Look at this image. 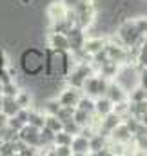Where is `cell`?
Here are the masks:
<instances>
[{"mask_svg": "<svg viewBox=\"0 0 147 156\" xmlns=\"http://www.w3.org/2000/svg\"><path fill=\"white\" fill-rule=\"evenodd\" d=\"M71 142H73V134L66 133L64 129L55 133V145H71Z\"/></svg>", "mask_w": 147, "mask_h": 156, "instance_id": "25", "label": "cell"}, {"mask_svg": "<svg viewBox=\"0 0 147 156\" xmlns=\"http://www.w3.org/2000/svg\"><path fill=\"white\" fill-rule=\"evenodd\" d=\"M127 100L129 102H142V100H145V89L140 87V85H134L133 89L127 91Z\"/></svg>", "mask_w": 147, "mask_h": 156, "instance_id": "21", "label": "cell"}, {"mask_svg": "<svg viewBox=\"0 0 147 156\" xmlns=\"http://www.w3.org/2000/svg\"><path fill=\"white\" fill-rule=\"evenodd\" d=\"M2 87H4V83H2V82H0V94H2Z\"/></svg>", "mask_w": 147, "mask_h": 156, "instance_id": "41", "label": "cell"}, {"mask_svg": "<svg viewBox=\"0 0 147 156\" xmlns=\"http://www.w3.org/2000/svg\"><path fill=\"white\" fill-rule=\"evenodd\" d=\"M44 125L49 127L53 133H58V131H62V127H64L62 120L56 116V115H45V122H44Z\"/></svg>", "mask_w": 147, "mask_h": 156, "instance_id": "20", "label": "cell"}, {"mask_svg": "<svg viewBox=\"0 0 147 156\" xmlns=\"http://www.w3.org/2000/svg\"><path fill=\"white\" fill-rule=\"evenodd\" d=\"M76 107L82 109V111H85V113H89V115H93L95 113V98H91L87 94H82L80 100H78V104H76Z\"/></svg>", "mask_w": 147, "mask_h": 156, "instance_id": "19", "label": "cell"}, {"mask_svg": "<svg viewBox=\"0 0 147 156\" xmlns=\"http://www.w3.org/2000/svg\"><path fill=\"white\" fill-rule=\"evenodd\" d=\"M44 51H45L44 76H49V78H58V76L66 78L67 76L69 71L73 69V66H74V64H71V60H73L71 51H56L53 47H47Z\"/></svg>", "mask_w": 147, "mask_h": 156, "instance_id": "1", "label": "cell"}, {"mask_svg": "<svg viewBox=\"0 0 147 156\" xmlns=\"http://www.w3.org/2000/svg\"><path fill=\"white\" fill-rule=\"evenodd\" d=\"M122 122V116H118L114 111L109 113V115H106V116L102 118V122H100V127H98V133L100 134H104V136H107L109 138V133Z\"/></svg>", "mask_w": 147, "mask_h": 156, "instance_id": "12", "label": "cell"}, {"mask_svg": "<svg viewBox=\"0 0 147 156\" xmlns=\"http://www.w3.org/2000/svg\"><path fill=\"white\" fill-rule=\"evenodd\" d=\"M16 154V149H15V142H2V147H0V156H15Z\"/></svg>", "mask_w": 147, "mask_h": 156, "instance_id": "30", "label": "cell"}, {"mask_svg": "<svg viewBox=\"0 0 147 156\" xmlns=\"http://www.w3.org/2000/svg\"><path fill=\"white\" fill-rule=\"evenodd\" d=\"M60 107H62V104L58 102V98H49L44 104V113L45 115H56L60 111Z\"/></svg>", "mask_w": 147, "mask_h": 156, "instance_id": "24", "label": "cell"}, {"mask_svg": "<svg viewBox=\"0 0 147 156\" xmlns=\"http://www.w3.org/2000/svg\"><path fill=\"white\" fill-rule=\"evenodd\" d=\"M62 129H64L66 133H69V134H73V136H74V134H80V129H82V127H80L73 118H71V120L64 122V127H62Z\"/></svg>", "mask_w": 147, "mask_h": 156, "instance_id": "31", "label": "cell"}, {"mask_svg": "<svg viewBox=\"0 0 147 156\" xmlns=\"http://www.w3.org/2000/svg\"><path fill=\"white\" fill-rule=\"evenodd\" d=\"M107 83H109L107 78L93 73V75H89V76L85 78V82H84V85H82V91H84V94H87V96H91V98H98V96H104V94H106Z\"/></svg>", "mask_w": 147, "mask_h": 156, "instance_id": "4", "label": "cell"}, {"mask_svg": "<svg viewBox=\"0 0 147 156\" xmlns=\"http://www.w3.org/2000/svg\"><path fill=\"white\" fill-rule=\"evenodd\" d=\"M71 149H73V156L91 154V151H89V138L84 136V134H74L73 142H71Z\"/></svg>", "mask_w": 147, "mask_h": 156, "instance_id": "11", "label": "cell"}, {"mask_svg": "<svg viewBox=\"0 0 147 156\" xmlns=\"http://www.w3.org/2000/svg\"><path fill=\"white\" fill-rule=\"evenodd\" d=\"M20 67L27 76H42L45 69V51L37 47H27L20 55Z\"/></svg>", "mask_w": 147, "mask_h": 156, "instance_id": "2", "label": "cell"}, {"mask_svg": "<svg viewBox=\"0 0 147 156\" xmlns=\"http://www.w3.org/2000/svg\"><path fill=\"white\" fill-rule=\"evenodd\" d=\"M129 104H131V102H129L127 98H125V100H122V102H116V104H114V107H113V111H114L118 116H122V118L127 116V115H129Z\"/></svg>", "mask_w": 147, "mask_h": 156, "instance_id": "28", "label": "cell"}, {"mask_svg": "<svg viewBox=\"0 0 147 156\" xmlns=\"http://www.w3.org/2000/svg\"><path fill=\"white\" fill-rule=\"evenodd\" d=\"M55 156H73L71 145H55Z\"/></svg>", "mask_w": 147, "mask_h": 156, "instance_id": "32", "label": "cell"}, {"mask_svg": "<svg viewBox=\"0 0 147 156\" xmlns=\"http://www.w3.org/2000/svg\"><path fill=\"white\" fill-rule=\"evenodd\" d=\"M134 24H136L140 35L147 37V16H138V18H134Z\"/></svg>", "mask_w": 147, "mask_h": 156, "instance_id": "34", "label": "cell"}, {"mask_svg": "<svg viewBox=\"0 0 147 156\" xmlns=\"http://www.w3.org/2000/svg\"><path fill=\"white\" fill-rule=\"evenodd\" d=\"M136 66H138V67H147V40L140 45V49H138Z\"/></svg>", "mask_w": 147, "mask_h": 156, "instance_id": "29", "label": "cell"}, {"mask_svg": "<svg viewBox=\"0 0 147 156\" xmlns=\"http://www.w3.org/2000/svg\"><path fill=\"white\" fill-rule=\"evenodd\" d=\"M20 105L16 104V100L13 96H4L2 94V113H5L7 116H15L18 113Z\"/></svg>", "mask_w": 147, "mask_h": 156, "instance_id": "17", "label": "cell"}, {"mask_svg": "<svg viewBox=\"0 0 147 156\" xmlns=\"http://www.w3.org/2000/svg\"><path fill=\"white\" fill-rule=\"evenodd\" d=\"M66 15H67V7H66L60 0H58V2H53V4L47 5V16H49L51 22L60 20V18H66Z\"/></svg>", "mask_w": 147, "mask_h": 156, "instance_id": "16", "label": "cell"}, {"mask_svg": "<svg viewBox=\"0 0 147 156\" xmlns=\"http://www.w3.org/2000/svg\"><path fill=\"white\" fill-rule=\"evenodd\" d=\"M134 149H140V154H147V134H133Z\"/></svg>", "mask_w": 147, "mask_h": 156, "instance_id": "23", "label": "cell"}, {"mask_svg": "<svg viewBox=\"0 0 147 156\" xmlns=\"http://www.w3.org/2000/svg\"><path fill=\"white\" fill-rule=\"evenodd\" d=\"M82 94H84L82 89L73 87V85H67L56 98H58V102H60L62 105H66V107H76V104H78V100H80Z\"/></svg>", "mask_w": 147, "mask_h": 156, "instance_id": "5", "label": "cell"}, {"mask_svg": "<svg viewBox=\"0 0 147 156\" xmlns=\"http://www.w3.org/2000/svg\"><path fill=\"white\" fill-rule=\"evenodd\" d=\"M47 44L49 47L56 49V51H69V40L66 33H56V31H49L47 35Z\"/></svg>", "mask_w": 147, "mask_h": 156, "instance_id": "9", "label": "cell"}, {"mask_svg": "<svg viewBox=\"0 0 147 156\" xmlns=\"http://www.w3.org/2000/svg\"><path fill=\"white\" fill-rule=\"evenodd\" d=\"M142 37H144V35H140V31H138V27H136V24H134V18L124 20V22L118 26V29H116V38L120 40V44L125 45V47L134 45Z\"/></svg>", "mask_w": 147, "mask_h": 156, "instance_id": "3", "label": "cell"}, {"mask_svg": "<svg viewBox=\"0 0 147 156\" xmlns=\"http://www.w3.org/2000/svg\"><path fill=\"white\" fill-rule=\"evenodd\" d=\"M15 100H16V104L20 105V107H31V94L27 93V91H18L16 93V96H15Z\"/></svg>", "mask_w": 147, "mask_h": 156, "instance_id": "27", "label": "cell"}, {"mask_svg": "<svg viewBox=\"0 0 147 156\" xmlns=\"http://www.w3.org/2000/svg\"><path fill=\"white\" fill-rule=\"evenodd\" d=\"M145 100H147V91H145Z\"/></svg>", "mask_w": 147, "mask_h": 156, "instance_id": "42", "label": "cell"}, {"mask_svg": "<svg viewBox=\"0 0 147 156\" xmlns=\"http://www.w3.org/2000/svg\"><path fill=\"white\" fill-rule=\"evenodd\" d=\"M7 118H9V116H7L5 113H2V111H0V129L7 125Z\"/></svg>", "mask_w": 147, "mask_h": 156, "instance_id": "38", "label": "cell"}, {"mask_svg": "<svg viewBox=\"0 0 147 156\" xmlns=\"http://www.w3.org/2000/svg\"><path fill=\"white\" fill-rule=\"evenodd\" d=\"M67 40H69V51L73 53V51H78V49H84V44H85V33H84V29L82 27H78V26H73L67 33Z\"/></svg>", "mask_w": 147, "mask_h": 156, "instance_id": "7", "label": "cell"}, {"mask_svg": "<svg viewBox=\"0 0 147 156\" xmlns=\"http://www.w3.org/2000/svg\"><path fill=\"white\" fill-rule=\"evenodd\" d=\"M0 111H2V94H0Z\"/></svg>", "mask_w": 147, "mask_h": 156, "instance_id": "40", "label": "cell"}, {"mask_svg": "<svg viewBox=\"0 0 147 156\" xmlns=\"http://www.w3.org/2000/svg\"><path fill=\"white\" fill-rule=\"evenodd\" d=\"M73 120L80 125V127H84V125H89V122H91V115L85 113V111H82V109H78V107H74Z\"/></svg>", "mask_w": 147, "mask_h": 156, "instance_id": "22", "label": "cell"}, {"mask_svg": "<svg viewBox=\"0 0 147 156\" xmlns=\"http://www.w3.org/2000/svg\"><path fill=\"white\" fill-rule=\"evenodd\" d=\"M106 42L107 40L102 38V37H87L85 38V44H84V51L93 56V55H96L98 51H102L106 47Z\"/></svg>", "mask_w": 147, "mask_h": 156, "instance_id": "14", "label": "cell"}, {"mask_svg": "<svg viewBox=\"0 0 147 156\" xmlns=\"http://www.w3.org/2000/svg\"><path fill=\"white\" fill-rule=\"evenodd\" d=\"M109 140L111 142H118V144H131L133 142V133L127 129V125L124 122H120L109 133Z\"/></svg>", "mask_w": 147, "mask_h": 156, "instance_id": "8", "label": "cell"}, {"mask_svg": "<svg viewBox=\"0 0 147 156\" xmlns=\"http://www.w3.org/2000/svg\"><path fill=\"white\" fill-rule=\"evenodd\" d=\"M18 91H20V87H18V83H16L15 80L4 83V87H2V94H4V96H13V98H15Z\"/></svg>", "mask_w": 147, "mask_h": 156, "instance_id": "26", "label": "cell"}, {"mask_svg": "<svg viewBox=\"0 0 147 156\" xmlns=\"http://www.w3.org/2000/svg\"><path fill=\"white\" fill-rule=\"evenodd\" d=\"M9 66V60H7V55H5V51L0 47V69H4V67H7Z\"/></svg>", "mask_w": 147, "mask_h": 156, "instance_id": "36", "label": "cell"}, {"mask_svg": "<svg viewBox=\"0 0 147 156\" xmlns=\"http://www.w3.org/2000/svg\"><path fill=\"white\" fill-rule=\"evenodd\" d=\"M85 2H93V0H85Z\"/></svg>", "mask_w": 147, "mask_h": 156, "instance_id": "43", "label": "cell"}, {"mask_svg": "<svg viewBox=\"0 0 147 156\" xmlns=\"http://www.w3.org/2000/svg\"><path fill=\"white\" fill-rule=\"evenodd\" d=\"M7 125H9L11 129H15V131H20V129H22V127H24L26 123H24V122H22L20 118L15 115V116H9V118H7Z\"/></svg>", "mask_w": 147, "mask_h": 156, "instance_id": "33", "label": "cell"}, {"mask_svg": "<svg viewBox=\"0 0 147 156\" xmlns=\"http://www.w3.org/2000/svg\"><path fill=\"white\" fill-rule=\"evenodd\" d=\"M18 138L26 144V145H35L40 149V129L35 125L26 123L20 131H18Z\"/></svg>", "mask_w": 147, "mask_h": 156, "instance_id": "6", "label": "cell"}, {"mask_svg": "<svg viewBox=\"0 0 147 156\" xmlns=\"http://www.w3.org/2000/svg\"><path fill=\"white\" fill-rule=\"evenodd\" d=\"M44 122H45V113H44V111L29 109V120H27L29 125H35L38 129H42V127H44Z\"/></svg>", "mask_w": 147, "mask_h": 156, "instance_id": "18", "label": "cell"}, {"mask_svg": "<svg viewBox=\"0 0 147 156\" xmlns=\"http://www.w3.org/2000/svg\"><path fill=\"white\" fill-rule=\"evenodd\" d=\"M60 2H62V4H64L67 9H74V7H76V5H78L82 0H60Z\"/></svg>", "mask_w": 147, "mask_h": 156, "instance_id": "37", "label": "cell"}, {"mask_svg": "<svg viewBox=\"0 0 147 156\" xmlns=\"http://www.w3.org/2000/svg\"><path fill=\"white\" fill-rule=\"evenodd\" d=\"M106 96L109 98L113 104H116V102H122V100L127 98V91H125L116 80H109V83H107V91H106Z\"/></svg>", "mask_w": 147, "mask_h": 156, "instance_id": "10", "label": "cell"}, {"mask_svg": "<svg viewBox=\"0 0 147 156\" xmlns=\"http://www.w3.org/2000/svg\"><path fill=\"white\" fill-rule=\"evenodd\" d=\"M118 69H120V64H116L113 60H106L104 64H100L96 67V75L107 78V80H114V76L118 75Z\"/></svg>", "mask_w": 147, "mask_h": 156, "instance_id": "13", "label": "cell"}, {"mask_svg": "<svg viewBox=\"0 0 147 156\" xmlns=\"http://www.w3.org/2000/svg\"><path fill=\"white\" fill-rule=\"evenodd\" d=\"M138 85L147 91V67H138Z\"/></svg>", "mask_w": 147, "mask_h": 156, "instance_id": "35", "label": "cell"}, {"mask_svg": "<svg viewBox=\"0 0 147 156\" xmlns=\"http://www.w3.org/2000/svg\"><path fill=\"white\" fill-rule=\"evenodd\" d=\"M113 107H114V104L111 102L106 94H104V96H98V98H95V113H96L98 116L104 118L106 115L113 113Z\"/></svg>", "mask_w": 147, "mask_h": 156, "instance_id": "15", "label": "cell"}, {"mask_svg": "<svg viewBox=\"0 0 147 156\" xmlns=\"http://www.w3.org/2000/svg\"><path fill=\"white\" fill-rule=\"evenodd\" d=\"M140 122H142V123H144V125L147 127V111L144 113V115H142V116H140Z\"/></svg>", "mask_w": 147, "mask_h": 156, "instance_id": "39", "label": "cell"}]
</instances>
